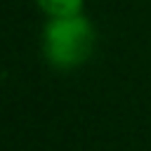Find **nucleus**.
I'll use <instances>...</instances> for the list:
<instances>
[{
    "instance_id": "1",
    "label": "nucleus",
    "mask_w": 151,
    "mask_h": 151,
    "mask_svg": "<svg viewBox=\"0 0 151 151\" xmlns=\"http://www.w3.org/2000/svg\"><path fill=\"white\" fill-rule=\"evenodd\" d=\"M42 54L50 61V66L59 71H71L83 66L97 42V31L94 24L85 14H73V17H57L47 19L42 35Z\"/></svg>"
},
{
    "instance_id": "2",
    "label": "nucleus",
    "mask_w": 151,
    "mask_h": 151,
    "mask_svg": "<svg viewBox=\"0 0 151 151\" xmlns=\"http://www.w3.org/2000/svg\"><path fill=\"white\" fill-rule=\"evenodd\" d=\"M35 5L47 19L73 17V14H83L85 9V0H35Z\"/></svg>"
}]
</instances>
